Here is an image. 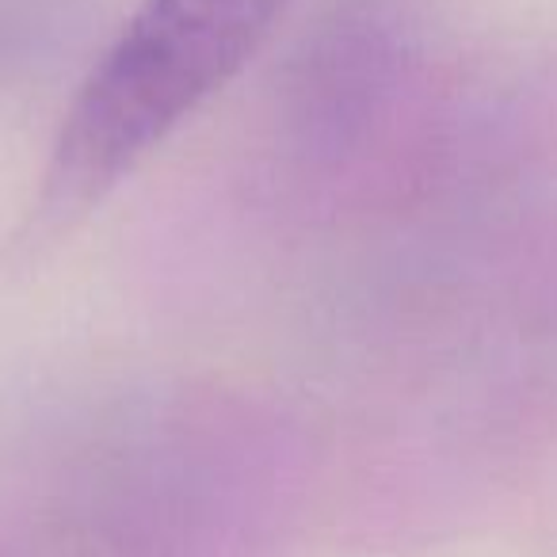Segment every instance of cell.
<instances>
[{
  "label": "cell",
  "mask_w": 557,
  "mask_h": 557,
  "mask_svg": "<svg viewBox=\"0 0 557 557\" xmlns=\"http://www.w3.org/2000/svg\"><path fill=\"white\" fill-rule=\"evenodd\" d=\"M290 0H146L73 96L20 233L24 252L70 233L202 100L252 58Z\"/></svg>",
  "instance_id": "obj_1"
}]
</instances>
